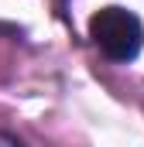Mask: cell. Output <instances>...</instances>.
Returning <instances> with one entry per match:
<instances>
[{
    "mask_svg": "<svg viewBox=\"0 0 144 147\" xmlns=\"http://www.w3.org/2000/svg\"><path fill=\"white\" fill-rule=\"evenodd\" d=\"M89 41L100 48L103 58L117 62V65H127L144 48V24L130 7L107 3L89 17Z\"/></svg>",
    "mask_w": 144,
    "mask_h": 147,
    "instance_id": "1",
    "label": "cell"
},
{
    "mask_svg": "<svg viewBox=\"0 0 144 147\" xmlns=\"http://www.w3.org/2000/svg\"><path fill=\"white\" fill-rule=\"evenodd\" d=\"M0 140H7V137H0Z\"/></svg>",
    "mask_w": 144,
    "mask_h": 147,
    "instance_id": "2",
    "label": "cell"
}]
</instances>
